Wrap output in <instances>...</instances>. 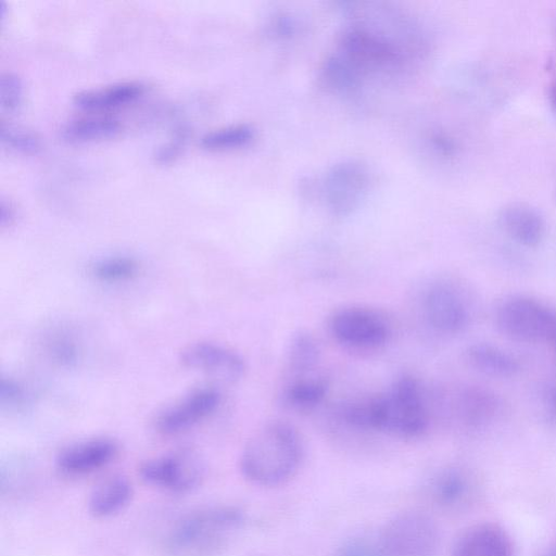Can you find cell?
Masks as SVG:
<instances>
[{
	"instance_id": "cell-36",
	"label": "cell",
	"mask_w": 556,
	"mask_h": 556,
	"mask_svg": "<svg viewBox=\"0 0 556 556\" xmlns=\"http://www.w3.org/2000/svg\"><path fill=\"white\" fill-rule=\"evenodd\" d=\"M255 556H266V555H255Z\"/></svg>"
},
{
	"instance_id": "cell-32",
	"label": "cell",
	"mask_w": 556,
	"mask_h": 556,
	"mask_svg": "<svg viewBox=\"0 0 556 556\" xmlns=\"http://www.w3.org/2000/svg\"><path fill=\"white\" fill-rule=\"evenodd\" d=\"M15 218V210L11 201L5 199L1 200L0 203V225L5 227L12 224Z\"/></svg>"
},
{
	"instance_id": "cell-3",
	"label": "cell",
	"mask_w": 556,
	"mask_h": 556,
	"mask_svg": "<svg viewBox=\"0 0 556 556\" xmlns=\"http://www.w3.org/2000/svg\"><path fill=\"white\" fill-rule=\"evenodd\" d=\"M244 521L235 506H211L182 517L170 531L167 547L179 554H206L219 547Z\"/></svg>"
},
{
	"instance_id": "cell-9",
	"label": "cell",
	"mask_w": 556,
	"mask_h": 556,
	"mask_svg": "<svg viewBox=\"0 0 556 556\" xmlns=\"http://www.w3.org/2000/svg\"><path fill=\"white\" fill-rule=\"evenodd\" d=\"M368 173L361 163L349 161L334 165L324 182V194L329 211L337 216L353 212L368 188Z\"/></svg>"
},
{
	"instance_id": "cell-6",
	"label": "cell",
	"mask_w": 556,
	"mask_h": 556,
	"mask_svg": "<svg viewBox=\"0 0 556 556\" xmlns=\"http://www.w3.org/2000/svg\"><path fill=\"white\" fill-rule=\"evenodd\" d=\"M377 539L386 556H434L440 544L437 523L418 510L394 515Z\"/></svg>"
},
{
	"instance_id": "cell-29",
	"label": "cell",
	"mask_w": 556,
	"mask_h": 556,
	"mask_svg": "<svg viewBox=\"0 0 556 556\" xmlns=\"http://www.w3.org/2000/svg\"><path fill=\"white\" fill-rule=\"evenodd\" d=\"M187 140V130L182 127L175 131L173 137L162 144L155 152V161L159 164H169L181 153Z\"/></svg>"
},
{
	"instance_id": "cell-11",
	"label": "cell",
	"mask_w": 556,
	"mask_h": 556,
	"mask_svg": "<svg viewBox=\"0 0 556 556\" xmlns=\"http://www.w3.org/2000/svg\"><path fill=\"white\" fill-rule=\"evenodd\" d=\"M219 401L218 390L207 387L195 389L162 410L155 421L156 428L163 434L186 431L214 412Z\"/></svg>"
},
{
	"instance_id": "cell-18",
	"label": "cell",
	"mask_w": 556,
	"mask_h": 556,
	"mask_svg": "<svg viewBox=\"0 0 556 556\" xmlns=\"http://www.w3.org/2000/svg\"><path fill=\"white\" fill-rule=\"evenodd\" d=\"M132 494V484L125 476H109L91 490L88 510L96 518L111 517L129 504Z\"/></svg>"
},
{
	"instance_id": "cell-21",
	"label": "cell",
	"mask_w": 556,
	"mask_h": 556,
	"mask_svg": "<svg viewBox=\"0 0 556 556\" xmlns=\"http://www.w3.org/2000/svg\"><path fill=\"white\" fill-rule=\"evenodd\" d=\"M121 128L119 121L113 117L89 116L66 123L61 129V136L72 143L93 142L115 137Z\"/></svg>"
},
{
	"instance_id": "cell-30",
	"label": "cell",
	"mask_w": 556,
	"mask_h": 556,
	"mask_svg": "<svg viewBox=\"0 0 556 556\" xmlns=\"http://www.w3.org/2000/svg\"><path fill=\"white\" fill-rule=\"evenodd\" d=\"M23 397V391L20 386L10 379H2L1 400L3 403H18Z\"/></svg>"
},
{
	"instance_id": "cell-31",
	"label": "cell",
	"mask_w": 556,
	"mask_h": 556,
	"mask_svg": "<svg viewBox=\"0 0 556 556\" xmlns=\"http://www.w3.org/2000/svg\"><path fill=\"white\" fill-rule=\"evenodd\" d=\"M543 404L549 419L556 422V386H548L543 392Z\"/></svg>"
},
{
	"instance_id": "cell-27",
	"label": "cell",
	"mask_w": 556,
	"mask_h": 556,
	"mask_svg": "<svg viewBox=\"0 0 556 556\" xmlns=\"http://www.w3.org/2000/svg\"><path fill=\"white\" fill-rule=\"evenodd\" d=\"M23 101V83L14 73H3L0 77V106L3 112L14 113Z\"/></svg>"
},
{
	"instance_id": "cell-17",
	"label": "cell",
	"mask_w": 556,
	"mask_h": 556,
	"mask_svg": "<svg viewBox=\"0 0 556 556\" xmlns=\"http://www.w3.org/2000/svg\"><path fill=\"white\" fill-rule=\"evenodd\" d=\"M146 90L139 81H122L102 88L83 90L74 94V104L86 111H108L139 99Z\"/></svg>"
},
{
	"instance_id": "cell-20",
	"label": "cell",
	"mask_w": 556,
	"mask_h": 556,
	"mask_svg": "<svg viewBox=\"0 0 556 556\" xmlns=\"http://www.w3.org/2000/svg\"><path fill=\"white\" fill-rule=\"evenodd\" d=\"M466 358L473 369L491 377H511L520 369L519 362L513 355L490 343L470 345Z\"/></svg>"
},
{
	"instance_id": "cell-13",
	"label": "cell",
	"mask_w": 556,
	"mask_h": 556,
	"mask_svg": "<svg viewBox=\"0 0 556 556\" xmlns=\"http://www.w3.org/2000/svg\"><path fill=\"white\" fill-rule=\"evenodd\" d=\"M450 556H515L510 534L498 523L479 522L462 531Z\"/></svg>"
},
{
	"instance_id": "cell-23",
	"label": "cell",
	"mask_w": 556,
	"mask_h": 556,
	"mask_svg": "<svg viewBox=\"0 0 556 556\" xmlns=\"http://www.w3.org/2000/svg\"><path fill=\"white\" fill-rule=\"evenodd\" d=\"M319 357V346L313 336L301 331L292 337L287 351V364L293 378L312 374Z\"/></svg>"
},
{
	"instance_id": "cell-25",
	"label": "cell",
	"mask_w": 556,
	"mask_h": 556,
	"mask_svg": "<svg viewBox=\"0 0 556 556\" xmlns=\"http://www.w3.org/2000/svg\"><path fill=\"white\" fill-rule=\"evenodd\" d=\"M138 270V263L129 256H113L92 265V275L101 281H123L130 279Z\"/></svg>"
},
{
	"instance_id": "cell-10",
	"label": "cell",
	"mask_w": 556,
	"mask_h": 556,
	"mask_svg": "<svg viewBox=\"0 0 556 556\" xmlns=\"http://www.w3.org/2000/svg\"><path fill=\"white\" fill-rule=\"evenodd\" d=\"M181 364L224 383H233L244 374L243 358L235 351L213 342H195L180 353Z\"/></svg>"
},
{
	"instance_id": "cell-26",
	"label": "cell",
	"mask_w": 556,
	"mask_h": 556,
	"mask_svg": "<svg viewBox=\"0 0 556 556\" xmlns=\"http://www.w3.org/2000/svg\"><path fill=\"white\" fill-rule=\"evenodd\" d=\"M0 140L4 147L24 154H34L41 149V141L35 134L3 122L0 127Z\"/></svg>"
},
{
	"instance_id": "cell-8",
	"label": "cell",
	"mask_w": 556,
	"mask_h": 556,
	"mask_svg": "<svg viewBox=\"0 0 556 556\" xmlns=\"http://www.w3.org/2000/svg\"><path fill=\"white\" fill-rule=\"evenodd\" d=\"M332 336L341 344L355 350L382 346L390 337V326L376 311L350 306L337 311L330 319Z\"/></svg>"
},
{
	"instance_id": "cell-22",
	"label": "cell",
	"mask_w": 556,
	"mask_h": 556,
	"mask_svg": "<svg viewBox=\"0 0 556 556\" xmlns=\"http://www.w3.org/2000/svg\"><path fill=\"white\" fill-rule=\"evenodd\" d=\"M327 390L328 382L324 377H294L283 388L281 399L290 408L306 410L318 405L326 396Z\"/></svg>"
},
{
	"instance_id": "cell-2",
	"label": "cell",
	"mask_w": 556,
	"mask_h": 556,
	"mask_svg": "<svg viewBox=\"0 0 556 556\" xmlns=\"http://www.w3.org/2000/svg\"><path fill=\"white\" fill-rule=\"evenodd\" d=\"M421 45L400 41V35L368 25L356 23L348 28L332 56L351 76L357 87L362 78L371 74H390L401 70L408 58L410 47Z\"/></svg>"
},
{
	"instance_id": "cell-15",
	"label": "cell",
	"mask_w": 556,
	"mask_h": 556,
	"mask_svg": "<svg viewBox=\"0 0 556 556\" xmlns=\"http://www.w3.org/2000/svg\"><path fill=\"white\" fill-rule=\"evenodd\" d=\"M118 453L115 441L96 438L63 448L55 458L60 471L68 476L93 472L111 463Z\"/></svg>"
},
{
	"instance_id": "cell-34",
	"label": "cell",
	"mask_w": 556,
	"mask_h": 556,
	"mask_svg": "<svg viewBox=\"0 0 556 556\" xmlns=\"http://www.w3.org/2000/svg\"><path fill=\"white\" fill-rule=\"evenodd\" d=\"M546 556H556V544L548 549Z\"/></svg>"
},
{
	"instance_id": "cell-35",
	"label": "cell",
	"mask_w": 556,
	"mask_h": 556,
	"mask_svg": "<svg viewBox=\"0 0 556 556\" xmlns=\"http://www.w3.org/2000/svg\"><path fill=\"white\" fill-rule=\"evenodd\" d=\"M552 344L554 345L556 352V340Z\"/></svg>"
},
{
	"instance_id": "cell-12",
	"label": "cell",
	"mask_w": 556,
	"mask_h": 556,
	"mask_svg": "<svg viewBox=\"0 0 556 556\" xmlns=\"http://www.w3.org/2000/svg\"><path fill=\"white\" fill-rule=\"evenodd\" d=\"M424 309L429 325L443 334H456L469 321V309L464 298L448 285L432 286L426 293Z\"/></svg>"
},
{
	"instance_id": "cell-28",
	"label": "cell",
	"mask_w": 556,
	"mask_h": 556,
	"mask_svg": "<svg viewBox=\"0 0 556 556\" xmlns=\"http://www.w3.org/2000/svg\"><path fill=\"white\" fill-rule=\"evenodd\" d=\"M333 556H386L378 539L353 538L343 543Z\"/></svg>"
},
{
	"instance_id": "cell-19",
	"label": "cell",
	"mask_w": 556,
	"mask_h": 556,
	"mask_svg": "<svg viewBox=\"0 0 556 556\" xmlns=\"http://www.w3.org/2000/svg\"><path fill=\"white\" fill-rule=\"evenodd\" d=\"M500 410L498 399L488 390L468 388L457 400V413L462 422L471 429L486 426Z\"/></svg>"
},
{
	"instance_id": "cell-16",
	"label": "cell",
	"mask_w": 556,
	"mask_h": 556,
	"mask_svg": "<svg viewBox=\"0 0 556 556\" xmlns=\"http://www.w3.org/2000/svg\"><path fill=\"white\" fill-rule=\"evenodd\" d=\"M504 231L516 242L525 247L538 245L545 231V224L540 213L525 203H510L498 215Z\"/></svg>"
},
{
	"instance_id": "cell-5",
	"label": "cell",
	"mask_w": 556,
	"mask_h": 556,
	"mask_svg": "<svg viewBox=\"0 0 556 556\" xmlns=\"http://www.w3.org/2000/svg\"><path fill=\"white\" fill-rule=\"evenodd\" d=\"M498 330L523 343H553L556 340V312L528 296L504 300L495 313Z\"/></svg>"
},
{
	"instance_id": "cell-33",
	"label": "cell",
	"mask_w": 556,
	"mask_h": 556,
	"mask_svg": "<svg viewBox=\"0 0 556 556\" xmlns=\"http://www.w3.org/2000/svg\"><path fill=\"white\" fill-rule=\"evenodd\" d=\"M548 102L553 112L556 114V73L548 86Z\"/></svg>"
},
{
	"instance_id": "cell-24",
	"label": "cell",
	"mask_w": 556,
	"mask_h": 556,
	"mask_svg": "<svg viewBox=\"0 0 556 556\" xmlns=\"http://www.w3.org/2000/svg\"><path fill=\"white\" fill-rule=\"evenodd\" d=\"M254 135L250 125L238 124L208 131L200 138L199 143L207 151H229L248 146Z\"/></svg>"
},
{
	"instance_id": "cell-4",
	"label": "cell",
	"mask_w": 556,
	"mask_h": 556,
	"mask_svg": "<svg viewBox=\"0 0 556 556\" xmlns=\"http://www.w3.org/2000/svg\"><path fill=\"white\" fill-rule=\"evenodd\" d=\"M372 397V430L397 437L421 435L428 428V412L417 381L397 378L390 388Z\"/></svg>"
},
{
	"instance_id": "cell-14",
	"label": "cell",
	"mask_w": 556,
	"mask_h": 556,
	"mask_svg": "<svg viewBox=\"0 0 556 556\" xmlns=\"http://www.w3.org/2000/svg\"><path fill=\"white\" fill-rule=\"evenodd\" d=\"M478 484L467 470L445 467L434 472L427 491L431 501L447 510H457L470 504L477 495Z\"/></svg>"
},
{
	"instance_id": "cell-1",
	"label": "cell",
	"mask_w": 556,
	"mask_h": 556,
	"mask_svg": "<svg viewBox=\"0 0 556 556\" xmlns=\"http://www.w3.org/2000/svg\"><path fill=\"white\" fill-rule=\"evenodd\" d=\"M303 442L298 430L285 421L260 428L245 443L240 458L241 475L260 486L286 483L298 471L303 458Z\"/></svg>"
},
{
	"instance_id": "cell-7",
	"label": "cell",
	"mask_w": 556,
	"mask_h": 556,
	"mask_svg": "<svg viewBox=\"0 0 556 556\" xmlns=\"http://www.w3.org/2000/svg\"><path fill=\"white\" fill-rule=\"evenodd\" d=\"M139 475L150 485L187 493L200 485L204 465L198 454L185 448L144 460L139 467Z\"/></svg>"
}]
</instances>
